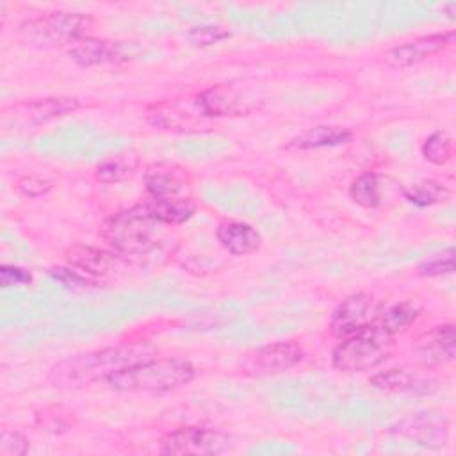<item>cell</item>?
<instances>
[{
    "mask_svg": "<svg viewBox=\"0 0 456 456\" xmlns=\"http://www.w3.org/2000/svg\"><path fill=\"white\" fill-rule=\"evenodd\" d=\"M159 349L151 344H119L96 351L68 356L50 369L48 381L53 387H84L100 379H109L112 374L121 372L141 362L157 358Z\"/></svg>",
    "mask_w": 456,
    "mask_h": 456,
    "instance_id": "cell-1",
    "label": "cell"
},
{
    "mask_svg": "<svg viewBox=\"0 0 456 456\" xmlns=\"http://www.w3.org/2000/svg\"><path fill=\"white\" fill-rule=\"evenodd\" d=\"M194 376L196 369L189 360L151 358L112 374L107 383L110 388L119 392L160 394L191 383Z\"/></svg>",
    "mask_w": 456,
    "mask_h": 456,
    "instance_id": "cell-2",
    "label": "cell"
},
{
    "mask_svg": "<svg viewBox=\"0 0 456 456\" xmlns=\"http://www.w3.org/2000/svg\"><path fill=\"white\" fill-rule=\"evenodd\" d=\"M157 223L142 203L110 216L102 224L103 240L121 256H142L157 244Z\"/></svg>",
    "mask_w": 456,
    "mask_h": 456,
    "instance_id": "cell-3",
    "label": "cell"
},
{
    "mask_svg": "<svg viewBox=\"0 0 456 456\" xmlns=\"http://www.w3.org/2000/svg\"><path fill=\"white\" fill-rule=\"evenodd\" d=\"M394 349V337L383 333L374 324L363 331L340 340L333 349L331 363L342 372H363L383 363Z\"/></svg>",
    "mask_w": 456,
    "mask_h": 456,
    "instance_id": "cell-4",
    "label": "cell"
},
{
    "mask_svg": "<svg viewBox=\"0 0 456 456\" xmlns=\"http://www.w3.org/2000/svg\"><path fill=\"white\" fill-rule=\"evenodd\" d=\"M91 27L93 18L89 14L55 11L23 25V32H27V36L36 43L69 46L75 41L86 37Z\"/></svg>",
    "mask_w": 456,
    "mask_h": 456,
    "instance_id": "cell-5",
    "label": "cell"
},
{
    "mask_svg": "<svg viewBox=\"0 0 456 456\" xmlns=\"http://www.w3.org/2000/svg\"><path fill=\"white\" fill-rule=\"evenodd\" d=\"M233 438L228 433L219 429L201 428V426H185L167 433L160 440L162 454H196V456H210L221 454L233 447Z\"/></svg>",
    "mask_w": 456,
    "mask_h": 456,
    "instance_id": "cell-6",
    "label": "cell"
},
{
    "mask_svg": "<svg viewBox=\"0 0 456 456\" xmlns=\"http://www.w3.org/2000/svg\"><path fill=\"white\" fill-rule=\"evenodd\" d=\"M379 312L381 305L372 296L363 292L351 294L335 308L330 321V331L342 340L372 326Z\"/></svg>",
    "mask_w": 456,
    "mask_h": 456,
    "instance_id": "cell-7",
    "label": "cell"
},
{
    "mask_svg": "<svg viewBox=\"0 0 456 456\" xmlns=\"http://www.w3.org/2000/svg\"><path fill=\"white\" fill-rule=\"evenodd\" d=\"M388 433L428 449H440L449 442V420L436 411H420L394 422Z\"/></svg>",
    "mask_w": 456,
    "mask_h": 456,
    "instance_id": "cell-8",
    "label": "cell"
},
{
    "mask_svg": "<svg viewBox=\"0 0 456 456\" xmlns=\"http://www.w3.org/2000/svg\"><path fill=\"white\" fill-rule=\"evenodd\" d=\"M303 358V349L292 340H280L255 349L246 354L240 362V369L251 376H267L280 374L294 365H297Z\"/></svg>",
    "mask_w": 456,
    "mask_h": 456,
    "instance_id": "cell-9",
    "label": "cell"
},
{
    "mask_svg": "<svg viewBox=\"0 0 456 456\" xmlns=\"http://www.w3.org/2000/svg\"><path fill=\"white\" fill-rule=\"evenodd\" d=\"M454 41V32H442V34H431V36H422L413 41L397 45L390 48L385 55V61L392 68H408L413 64H419L426 61L428 57L445 50L451 46Z\"/></svg>",
    "mask_w": 456,
    "mask_h": 456,
    "instance_id": "cell-10",
    "label": "cell"
},
{
    "mask_svg": "<svg viewBox=\"0 0 456 456\" xmlns=\"http://www.w3.org/2000/svg\"><path fill=\"white\" fill-rule=\"evenodd\" d=\"M68 264L93 278L96 276H107L114 271H118L123 264L121 255L116 251H105L91 246L75 244L66 249L64 253Z\"/></svg>",
    "mask_w": 456,
    "mask_h": 456,
    "instance_id": "cell-11",
    "label": "cell"
},
{
    "mask_svg": "<svg viewBox=\"0 0 456 456\" xmlns=\"http://www.w3.org/2000/svg\"><path fill=\"white\" fill-rule=\"evenodd\" d=\"M369 385L388 394H431L438 388L431 378H420L406 369H387L370 376Z\"/></svg>",
    "mask_w": 456,
    "mask_h": 456,
    "instance_id": "cell-12",
    "label": "cell"
},
{
    "mask_svg": "<svg viewBox=\"0 0 456 456\" xmlns=\"http://www.w3.org/2000/svg\"><path fill=\"white\" fill-rule=\"evenodd\" d=\"M456 333L451 322L435 326L429 333L422 335L415 344V353L426 365H438L454 358Z\"/></svg>",
    "mask_w": 456,
    "mask_h": 456,
    "instance_id": "cell-13",
    "label": "cell"
},
{
    "mask_svg": "<svg viewBox=\"0 0 456 456\" xmlns=\"http://www.w3.org/2000/svg\"><path fill=\"white\" fill-rule=\"evenodd\" d=\"M185 171L169 162H155L144 171V187L150 198L178 196L185 189Z\"/></svg>",
    "mask_w": 456,
    "mask_h": 456,
    "instance_id": "cell-14",
    "label": "cell"
},
{
    "mask_svg": "<svg viewBox=\"0 0 456 456\" xmlns=\"http://www.w3.org/2000/svg\"><path fill=\"white\" fill-rule=\"evenodd\" d=\"M68 55L78 64V66H98V64H109L118 62L123 55L116 43L86 36L73 45L68 46Z\"/></svg>",
    "mask_w": 456,
    "mask_h": 456,
    "instance_id": "cell-15",
    "label": "cell"
},
{
    "mask_svg": "<svg viewBox=\"0 0 456 456\" xmlns=\"http://www.w3.org/2000/svg\"><path fill=\"white\" fill-rule=\"evenodd\" d=\"M216 237L228 253L239 256L255 253L262 244L258 230L240 221H223L216 230Z\"/></svg>",
    "mask_w": 456,
    "mask_h": 456,
    "instance_id": "cell-16",
    "label": "cell"
},
{
    "mask_svg": "<svg viewBox=\"0 0 456 456\" xmlns=\"http://www.w3.org/2000/svg\"><path fill=\"white\" fill-rule=\"evenodd\" d=\"M150 216L160 224H182L191 219L196 205L191 198L169 196V198H148L142 201Z\"/></svg>",
    "mask_w": 456,
    "mask_h": 456,
    "instance_id": "cell-17",
    "label": "cell"
},
{
    "mask_svg": "<svg viewBox=\"0 0 456 456\" xmlns=\"http://www.w3.org/2000/svg\"><path fill=\"white\" fill-rule=\"evenodd\" d=\"M353 134L347 128L342 126H328V125H319L312 126L294 139L289 141L287 148L290 150H312V148H328V146H338L346 144Z\"/></svg>",
    "mask_w": 456,
    "mask_h": 456,
    "instance_id": "cell-18",
    "label": "cell"
},
{
    "mask_svg": "<svg viewBox=\"0 0 456 456\" xmlns=\"http://www.w3.org/2000/svg\"><path fill=\"white\" fill-rule=\"evenodd\" d=\"M78 107H80L78 100L69 98V96L41 98V100H34V102L23 105V109H25L23 114L30 123H46L50 119L71 114Z\"/></svg>",
    "mask_w": 456,
    "mask_h": 456,
    "instance_id": "cell-19",
    "label": "cell"
},
{
    "mask_svg": "<svg viewBox=\"0 0 456 456\" xmlns=\"http://www.w3.org/2000/svg\"><path fill=\"white\" fill-rule=\"evenodd\" d=\"M417 317H419V308L410 301H403L385 310L381 308L379 315L374 321V326L395 338V335L406 331L417 321Z\"/></svg>",
    "mask_w": 456,
    "mask_h": 456,
    "instance_id": "cell-20",
    "label": "cell"
},
{
    "mask_svg": "<svg viewBox=\"0 0 456 456\" xmlns=\"http://www.w3.org/2000/svg\"><path fill=\"white\" fill-rule=\"evenodd\" d=\"M198 107L205 116H228L240 110L233 93L226 87H210L198 96Z\"/></svg>",
    "mask_w": 456,
    "mask_h": 456,
    "instance_id": "cell-21",
    "label": "cell"
},
{
    "mask_svg": "<svg viewBox=\"0 0 456 456\" xmlns=\"http://www.w3.org/2000/svg\"><path fill=\"white\" fill-rule=\"evenodd\" d=\"M137 164H139V159L132 153L116 155L100 162L94 169V175L103 183H118L130 178L135 173Z\"/></svg>",
    "mask_w": 456,
    "mask_h": 456,
    "instance_id": "cell-22",
    "label": "cell"
},
{
    "mask_svg": "<svg viewBox=\"0 0 456 456\" xmlns=\"http://www.w3.org/2000/svg\"><path fill=\"white\" fill-rule=\"evenodd\" d=\"M349 198L363 208H376L381 201L378 176L370 171L360 175L349 187Z\"/></svg>",
    "mask_w": 456,
    "mask_h": 456,
    "instance_id": "cell-23",
    "label": "cell"
},
{
    "mask_svg": "<svg viewBox=\"0 0 456 456\" xmlns=\"http://www.w3.org/2000/svg\"><path fill=\"white\" fill-rule=\"evenodd\" d=\"M447 196H449L447 187L435 180H424V182H419V183L404 189V198L417 207L435 205L440 200H445Z\"/></svg>",
    "mask_w": 456,
    "mask_h": 456,
    "instance_id": "cell-24",
    "label": "cell"
},
{
    "mask_svg": "<svg viewBox=\"0 0 456 456\" xmlns=\"http://www.w3.org/2000/svg\"><path fill=\"white\" fill-rule=\"evenodd\" d=\"M422 157L435 164V166H442L445 164L451 155H452V141L449 137L447 132H442V130H436L433 132L424 142H422Z\"/></svg>",
    "mask_w": 456,
    "mask_h": 456,
    "instance_id": "cell-25",
    "label": "cell"
},
{
    "mask_svg": "<svg viewBox=\"0 0 456 456\" xmlns=\"http://www.w3.org/2000/svg\"><path fill=\"white\" fill-rule=\"evenodd\" d=\"M454 248H447L440 255L431 256L429 260L419 264L417 273L420 276H442L454 273Z\"/></svg>",
    "mask_w": 456,
    "mask_h": 456,
    "instance_id": "cell-26",
    "label": "cell"
},
{
    "mask_svg": "<svg viewBox=\"0 0 456 456\" xmlns=\"http://www.w3.org/2000/svg\"><path fill=\"white\" fill-rule=\"evenodd\" d=\"M185 37L194 46H210L223 39H228L230 32L219 25H196L185 34Z\"/></svg>",
    "mask_w": 456,
    "mask_h": 456,
    "instance_id": "cell-27",
    "label": "cell"
},
{
    "mask_svg": "<svg viewBox=\"0 0 456 456\" xmlns=\"http://www.w3.org/2000/svg\"><path fill=\"white\" fill-rule=\"evenodd\" d=\"M66 413H61V408H53L52 413L48 410H43V411L36 413V424L39 426V429H45L53 435L64 433L71 426V417Z\"/></svg>",
    "mask_w": 456,
    "mask_h": 456,
    "instance_id": "cell-28",
    "label": "cell"
},
{
    "mask_svg": "<svg viewBox=\"0 0 456 456\" xmlns=\"http://www.w3.org/2000/svg\"><path fill=\"white\" fill-rule=\"evenodd\" d=\"M50 274L68 287H80V289L96 287V280L93 276L75 267H55V269H50Z\"/></svg>",
    "mask_w": 456,
    "mask_h": 456,
    "instance_id": "cell-29",
    "label": "cell"
},
{
    "mask_svg": "<svg viewBox=\"0 0 456 456\" xmlns=\"http://www.w3.org/2000/svg\"><path fill=\"white\" fill-rule=\"evenodd\" d=\"M28 440L20 431L4 429L0 435V454L2 456H23L28 452Z\"/></svg>",
    "mask_w": 456,
    "mask_h": 456,
    "instance_id": "cell-30",
    "label": "cell"
},
{
    "mask_svg": "<svg viewBox=\"0 0 456 456\" xmlns=\"http://www.w3.org/2000/svg\"><path fill=\"white\" fill-rule=\"evenodd\" d=\"M32 283V274L18 265L4 264L0 267V285L2 287H25Z\"/></svg>",
    "mask_w": 456,
    "mask_h": 456,
    "instance_id": "cell-31",
    "label": "cell"
},
{
    "mask_svg": "<svg viewBox=\"0 0 456 456\" xmlns=\"http://www.w3.org/2000/svg\"><path fill=\"white\" fill-rule=\"evenodd\" d=\"M18 189L28 196V198H39L43 194H46L50 189H52V183L41 176H34V175H28V176H23L20 182H18Z\"/></svg>",
    "mask_w": 456,
    "mask_h": 456,
    "instance_id": "cell-32",
    "label": "cell"
},
{
    "mask_svg": "<svg viewBox=\"0 0 456 456\" xmlns=\"http://www.w3.org/2000/svg\"><path fill=\"white\" fill-rule=\"evenodd\" d=\"M442 9L445 11V14H447L451 20H454V14H456V2H447V4H444Z\"/></svg>",
    "mask_w": 456,
    "mask_h": 456,
    "instance_id": "cell-33",
    "label": "cell"
}]
</instances>
